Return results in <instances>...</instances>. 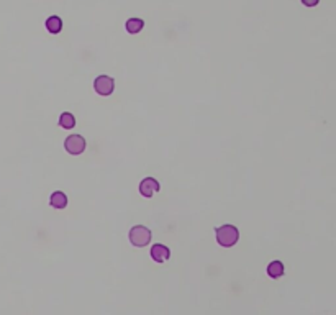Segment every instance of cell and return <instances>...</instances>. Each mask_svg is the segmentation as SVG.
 Here are the masks:
<instances>
[{
  "label": "cell",
  "mask_w": 336,
  "mask_h": 315,
  "mask_svg": "<svg viewBox=\"0 0 336 315\" xmlns=\"http://www.w3.org/2000/svg\"><path fill=\"white\" fill-rule=\"evenodd\" d=\"M215 233H217V241L225 248H231L233 245H236V241L240 240L238 228L235 225H230V223L218 227L217 230H215Z\"/></svg>",
  "instance_id": "obj_1"
},
{
  "label": "cell",
  "mask_w": 336,
  "mask_h": 315,
  "mask_svg": "<svg viewBox=\"0 0 336 315\" xmlns=\"http://www.w3.org/2000/svg\"><path fill=\"white\" fill-rule=\"evenodd\" d=\"M151 230L149 228H146L143 225H136L133 227L130 233H128V238H130L131 245L133 247H138V248H143L146 247V245L151 241Z\"/></svg>",
  "instance_id": "obj_2"
},
{
  "label": "cell",
  "mask_w": 336,
  "mask_h": 315,
  "mask_svg": "<svg viewBox=\"0 0 336 315\" xmlns=\"http://www.w3.org/2000/svg\"><path fill=\"white\" fill-rule=\"evenodd\" d=\"M64 148L69 154H82L85 151V140L80 135H69L66 140H64Z\"/></svg>",
  "instance_id": "obj_3"
},
{
  "label": "cell",
  "mask_w": 336,
  "mask_h": 315,
  "mask_svg": "<svg viewBox=\"0 0 336 315\" xmlns=\"http://www.w3.org/2000/svg\"><path fill=\"white\" fill-rule=\"evenodd\" d=\"M94 89H96V92L98 94V96H110L112 92H113L115 89V81L112 79L110 76H98L96 79V83H94Z\"/></svg>",
  "instance_id": "obj_4"
},
{
  "label": "cell",
  "mask_w": 336,
  "mask_h": 315,
  "mask_svg": "<svg viewBox=\"0 0 336 315\" xmlns=\"http://www.w3.org/2000/svg\"><path fill=\"white\" fill-rule=\"evenodd\" d=\"M159 182L154 178H144L140 184V192L141 196L146 197V199H151V197L159 191Z\"/></svg>",
  "instance_id": "obj_5"
},
{
  "label": "cell",
  "mask_w": 336,
  "mask_h": 315,
  "mask_svg": "<svg viewBox=\"0 0 336 315\" xmlns=\"http://www.w3.org/2000/svg\"><path fill=\"white\" fill-rule=\"evenodd\" d=\"M169 256H171V249L167 248L166 245L156 243L151 248V258L156 263H164V261L169 260Z\"/></svg>",
  "instance_id": "obj_6"
},
{
  "label": "cell",
  "mask_w": 336,
  "mask_h": 315,
  "mask_svg": "<svg viewBox=\"0 0 336 315\" xmlns=\"http://www.w3.org/2000/svg\"><path fill=\"white\" fill-rule=\"evenodd\" d=\"M49 204L51 207H54V209H64V207L67 205V197H66V194L61 192V191H56L51 194V197H49Z\"/></svg>",
  "instance_id": "obj_7"
},
{
  "label": "cell",
  "mask_w": 336,
  "mask_h": 315,
  "mask_svg": "<svg viewBox=\"0 0 336 315\" xmlns=\"http://www.w3.org/2000/svg\"><path fill=\"white\" fill-rule=\"evenodd\" d=\"M46 28H48V32H49V33L58 34V33L63 30V20L59 18L58 15L49 17V18L46 20Z\"/></svg>",
  "instance_id": "obj_8"
},
{
  "label": "cell",
  "mask_w": 336,
  "mask_h": 315,
  "mask_svg": "<svg viewBox=\"0 0 336 315\" xmlns=\"http://www.w3.org/2000/svg\"><path fill=\"white\" fill-rule=\"evenodd\" d=\"M144 27V21L141 20V18H130L125 23V28H127V32L128 33H131V34H136V33H140L141 30H143Z\"/></svg>",
  "instance_id": "obj_9"
},
{
  "label": "cell",
  "mask_w": 336,
  "mask_h": 315,
  "mask_svg": "<svg viewBox=\"0 0 336 315\" xmlns=\"http://www.w3.org/2000/svg\"><path fill=\"white\" fill-rule=\"evenodd\" d=\"M284 274V265L281 261H272L269 263L268 266V276H271L272 279H279Z\"/></svg>",
  "instance_id": "obj_10"
},
{
  "label": "cell",
  "mask_w": 336,
  "mask_h": 315,
  "mask_svg": "<svg viewBox=\"0 0 336 315\" xmlns=\"http://www.w3.org/2000/svg\"><path fill=\"white\" fill-rule=\"evenodd\" d=\"M59 125H61L63 128H66V130H72V128L76 127V116L72 114H69V112H64V114H61V116H59Z\"/></svg>",
  "instance_id": "obj_11"
},
{
  "label": "cell",
  "mask_w": 336,
  "mask_h": 315,
  "mask_svg": "<svg viewBox=\"0 0 336 315\" xmlns=\"http://www.w3.org/2000/svg\"><path fill=\"white\" fill-rule=\"evenodd\" d=\"M318 2H320V0H302V3L305 7H315L318 5Z\"/></svg>",
  "instance_id": "obj_12"
}]
</instances>
